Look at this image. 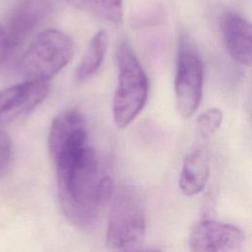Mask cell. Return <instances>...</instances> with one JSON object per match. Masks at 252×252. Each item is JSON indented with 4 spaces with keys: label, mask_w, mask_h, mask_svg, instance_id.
Here are the masks:
<instances>
[{
    "label": "cell",
    "mask_w": 252,
    "mask_h": 252,
    "mask_svg": "<svg viewBox=\"0 0 252 252\" xmlns=\"http://www.w3.org/2000/svg\"><path fill=\"white\" fill-rule=\"evenodd\" d=\"M55 165L57 193L65 217L75 225L87 227L110 202L112 180L100 172L88 139L73 140L50 154Z\"/></svg>",
    "instance_id": "1"
},
{
    "label": "cell",
    "mask_w": 252,
    "mask_h": 252,
    "mask_svg": "<svg viewBox=\"0 0 252 252\" xmlns=\"http://www.w3.org/2000/svg\"><path fill=\"white\" fill-rule=\"evenodd\" d=\"M117 84L112 98V114L118 128H126L143 109L149 94V81L134 50L120 43L116 50Z\"/></svg>",
    "instance_id": "2"
},
{
    "label": "cell",
    "mask_w": 252,
    "mask_h": 252,
    "mask_svg": "<svg viewBox=\"0 0 252 252\" xmlns=\"http://www.w3.org/2000/svg\"><path fill=\"white\" fill-rule=\"evenodd\" d=\"M75 45L65 32L48 29L37 34L25 52L21 72L26 81L48 82L72 59Z\"/></svg>",
    "instance_id": "3"
},
{
    "label": "cell",
    "mask_w": 252,
    "mask_h": 252,
    "mask_svg": "<svg viewBox=\"0 0 252 252\" xmlns=\"http://www.w3.org/2000/svg\"><path fill=\"white\" fill-rule=\"evenodd\" d=\"M145 229L146 214L140 193L126 185L113 190L106 226L108 245L124 251L133 248Z\"/></svg>",
    "instance_id": "4"
},
{
    "label": "cell",
    "mask_w": 252,
    "mask_h": 252,
    "mask_svg": "<svg viewBox=\"0 0 252 252\" xmlns=\"http://www.w3.org/2000/svg\"><path fill=\"white\" fill-rule=\"evenodd\" d=\"M203 78L204 69L200 52L194 41L183 34L178 40L174 79L175 105L181 117L188 118L197 110L202 99Z\"/></svg>",
    "instance_id": "5"
},
{
    "label": "cell",
    "mask_w": 252,
    "mask_h": 252,
    "mask_svg": "<svg viewBox=\"0 0 252 252\" xmlns=\"http://www.w3.org/2000/svg\"><path fill=\"white\" fill-rule=\"evenodd\" d=\"M188 244L192 252H243L244 235L235 225L204 220L192 228Z\"/></svg>",
    "instance_id": "6"
},
{
    "label": "cell",
    "mask_w": 252,
    "mask_h": 252,
    "mask_svg": "<svg viewBox=\"0 0 252 252\" xmlns=\"http://www.w3.org/2000/svg\"><path fill=\"white\" fill-rule=\"evenodd\" d=\"M48 82H31L11 86L0 92V127L32 111L48 95Z\"/></svg>",
    "instance_id": "7"
},
{
    "label": "cell",
    "mask_w": 252,
    "mask_h": 252,
    "mask_svg": "<svg viewBox=\"0 0 252 252\" xmlns=\"http://www.w3.org/2000/svg\"><path fill=\"white\" fill-rule=\"evenodd\" d=\"M50 0H22L13 10L5 30L9 49L19 47L48 18Z\"/></svg>",
    "instance_id": "8"
},
{
    "label": "cell",
    "mask_w": 252,
    "mask_h": 252,
    "mask_svg": "<svg viewBox=\"0 0 252 252\" xmlns=\"http://www.w3.org/2000/svg\"><path fill=\"white\" fill-rule=\"evenodd\" d=\"M224 43L230 56L243 66L251 65V25L241 15L226 12L221 18Z\"/></svg>",
    "instance_id": "9"
},
{
    "label": "cell",
    "mask_w": 252,
    "mask_h": 252,
    "mask_svg": "<svg viewBox=\"0 0 252 252\" xmlns=\"http://www.w3.org/2000/svg\"><path fill=\"white\" fill-rule=\"evenodd\" d=\"M210 176V160L207 152L196 149L183 160L179 175V188L183 194L194 196L206 186Z\"/></svg>",
    "instance_id": "10"
},
{
    "label": "cell",
    "mask_w": 252,
    "mask_h": 252,
    "mask_svg": "<svg viewBox=\"0 0 252 252\" xmlns=\"http://www.w3.org/2000/svg\"><path fill=\"white\" fill-rule=\"evenodd\" d=\"M108 47V35L105 31L95 32L90 40L75 70V81L83 83L91 79L100 68Z\"/></svg>",
    "instance_id": "11"
},
{
    "label": "cell",
    "mask_w": 252,
    "mask_h": 252,
    "mask_svg": "<svg viewBox=\"0 0 252 252\" xmlns=\"http://www.w3.org/2000/svg\"><path fill=\"white\" fill-rule=\"evenodd\" d=\"M70 6L111 25L123 20L122 0H63Z\"/></svg>",
    "instance_id": "12"
},
{
    "label": "cell",
    "mask_w": 252,
    "mask_h": 252,
    "mask_svg": "<svg viewBox=\"0 0 252 252\" xmlns=\"http://www.w3.org/2000/svg\"><path fill=\"white\" fill-rule=\"evenodd\" d=\"M223 112L219 107H210L202 112L197 118V131L201 138L210 139L221 127Z\"/></svg>",
    "instance_id": "13"
},
{
    "label": "cell",
    "mask_w": 252,
    "mask_h": 252,
    "mask_svg": "<svg viewBox=\"0 0 252 252\" xmlns=\"http://www.w3.org/2000/svg\"><path fill=\"white\" fill-rule=\"evenodd\" d=\"M12 159V145L6 133L0 130V176L8 169Z\"/></svg>",
    "instance_id": "14"
},
{
    "label": "cell",
    "mask_w": 252,
    "mask_h": 252,
    "mask_svg": "<svg viewBox=\"0 0 252 252\" xmlns=\"http://www.w3.org/2000/svg\"><path fill=\"white\" fill-rule=\"evenodd\" d=\"M9 46L6 38V33L4 28L0 25V63L5 58L7 52L9 51Z\"/></svg>",
    "instance_id": "15"
},
{
    "label": "cell",
    "mask_w": 252,
    "mask_h": 252,
    "mask_svg": "<svg viewBox=\"0 0 252 252\" xmlns=\"http://www.w3.org/2000/svg\"><path fill=\"white\" fill-rule=\"evenodd\" d=\"M124 252H161L160 250L157 249V248H143V249H139V248H130L128 250H125Z\"/></svg>",
    "instance_id": "16"
}]
</instances>
